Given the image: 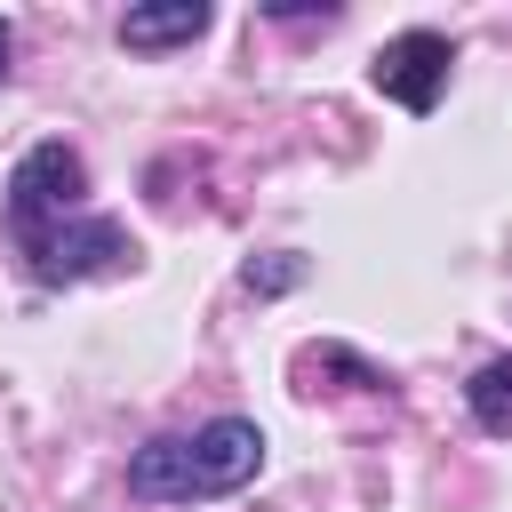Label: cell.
<instances>
[{"mask_svg": "<svg viewBox=\"0 0 512 512\" xmlns=\"http://www.w3.org/2000/svg\"><path fill=\"white\" fill-rule=\"evenodd\" d=\"M264 464V432L248 416H216L192 440H144L128 456V496L136 504H192V496H232Z\"/></svg>", "mask_w": 512, "mask_h": 512, "instance_id": "obj_1", "label": "cell"}, {"mask_svg": "<svg viewBox=\"0 0 512 512\" xmlns=\"http://www.w3.org/2000/svg\"><path fill=\"white\" fill-rule=\"evenodd\" d=\"M80 192H88L80 152L72 144H32L16 160V176H8V224H16V240L48 232V224H72L80 216Z\"/></svg>", "mask_w": 512, "mask_h": 512, "instance_id": "obj_2", "label": "cell"}, {"mask_svg": "<svg viewBox=\"0 0 512 512\" xmlns=\"http://www.w3.org/2000/svg\"><path fill=\"white\" fill-rule=\"evenodd\" d=\"M24 256H32V280H96V272H120L128 256H136V240H128V224H112V216H72V224H48V232H32L24 240Z\"/></svg>", "mask_w": 512, "mask_h": 512, "instance_id": "obj_3", "label": "cell"}, {"mask_svg": "<svg viewBox=\"0 0 512 512\" xmlns=\"http://www.w3.org/2000/svg\"><path fill=\"white\" fill-rule=\"evenodd\" d=\"M448 40L440 32H400V40H384L376 48V64H368V80L392 96V104H408V112H432L440 104V88H448Z\"/></svg>", "mask_w": 512, "mask_h": 512, "instance_id": "obj_4", "label": "cell"}, {"mask_svg": "<svg viewBox=\"0 0 512 512\" xmlns=\"http://www.w3.org/2000/svg\"><path fill=\"white\" fill-rule=\"evenodd\" d=\"M200 32H208V0H152V8L120 16L128 48H176V40H200Z\"/></svg>", "mask_w": 512, "mask_h": 512, "instance_id": "obj_5", "label": "cell"}, {"mask_svg": "<svg viewBox=\"0 0 512 512\" xmlns=\"http://www.w3.org/2000/svg\"><path fill=\"white\" fill-rule=\"evenodd\" d=\"M464 400H472V416H480L488 432H512V360H488V368L464 384Z\"/></svg>", "mask_w": 512, "mask_h": 512, "instance_id": "obj_6", "label": "cell"}, {"mask_svg": "<svg viewBox=\"0 0 512 512\" xmlns=\"http://www.w3.org/2000/svg\"><path fill=\"white\" fill-rule=\"evenodd\" d=\"M304 280V256H272V264H248V288L256 296H280V288H296Z\"/></svg>", "mask_w": 512, "mask_h": 512, "instance_id": "obj_7", "label": "cell"}, {"mask_svg": "<svg viewBox=\"0 0 512 512\" xmlns=\"http://www.w3.org/2000/svg\"><path fill=\"white\" fill-rule=\"evenodd\" d=\"M0 72H8V16H0Z\"/></svg>", "mask_w": 512, "mask_h": 512, "instance_id": "obj_8", "label": "cell"}]
</instances>
